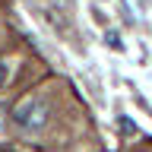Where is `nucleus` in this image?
<instances>
[{"instance_id": "obj_1", "label": "nucleus", "mask_w": 152, "mask_h": 152, "mask_svg": "<svg viewBox=\"0 0 152 152\" xmlns=\"http://www.w3.org/2000/svg\"><path fill=\"white\" fill-rule=\"evenodd\" d=\"M48 117H51V108L41 98H26L22 104H16L13 111V124L22 127V130H45Z\"/></svg>"}, {"instance_id": "obj_2", "label": "nucleus", "mask_w": 152, "mask_h": 152, "mask_svg": "<svg viewBox=\"0 0 152 152\" xmlns=\"http://www.w3.org/2000/svg\"><path fill=\"white\" fill-rule=\"evenodd\" d=\"M7 79H10V64H7V60H0V89L7 86Z\"/></svg>"}, {"instance_id": "obj_3", "label": "nucleus", "mask_w": 152, "mask_h": 152, "mask_svg": "<svg viewBox=\"0 0 152 152\" xmlns=\"http://www.w3.org/2000/svg\"><path fill=\"white\" fill-rule=\"evenodd\" d=\"M121 127H124V133H133V130H136V124H130L127 117H121Z\"/></svg>"}, {"instance_id": "obj_4", "label": "nucleus", "mask_w": 152, "mask_h": 152, "mask_svg": "<svg viewBox=\"0 0 152 152\" xmlns=\"http://www.w3.org/2000/svg\"><path fill=\"white\" fill-rule=\"evenodd\" d=\"M3 152H13V149H3Z\"/></svg>"}, {"instance_id": "obj_5", "label": "nucleus", "mask_w": 152, "mask_h": 152, "mask_svg": "<svg viewBox=\"0 0 152 152\" xmlns=\"http://www.w3.org/2000/svg\"><path fill=\"white\" fill-rule=\"evenodd\" d=\"M0 114H3V108H0Z\"/></svg>"}]
</instances>
